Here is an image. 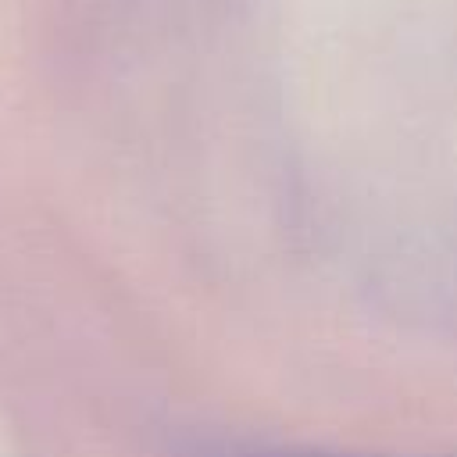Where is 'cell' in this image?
<instances>
[{"label": "cell", "mask_w": 457, "mask_h": 457, "mask_svg": "<svg viewBox=\"0 0 457 457\" xmlns=\"http://www.w3.org/2000/svg\"><path fill=\"white\" fill-rule=\"evenodd\" d=\"M179 457H346L321 450H293V446H264V443H189Z\"/></svg>", "instance_id": "obj_1"}]
</instances>
